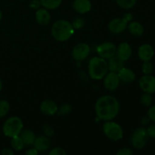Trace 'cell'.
<instances>
[{"label": "cell", "instance_id": "obj_1", "mask_svg": "<svg viewBox=\"0 0 155 155\" xmlns=\"http://www.w3.org/2000/svg\"><path fill=\"white\" fill-rule=\"evenodd\" d=\"M95 110L98 119L104 121L112 120L119 113L120 104L115 97L104 95L97 100Z\"/></svg>", "mask_w": 155, "mask_h": 155}, {"label": "cell", "instance_id": "obj_2", "mask_svg": "<svg viewBox=\"0 0 155 155\" xmlns=\"http://www.w3.org/2000/svg\"><path fill=\"white\" fill-rule=\"evenodd\" d=\"M74 28L72 24L66 20H58L53 24L51 29V36L56 41L65 42L73 36Z\"/></svg>", "mask_w": 155, "mask_h": 155}, {"label": "cell", "instance_id": "obj_3", "mask_svg": "<svg viewBox=\"0 0 155 155\" xmlns=\"http://www.w3.org/2000/svg\"><path fill=\"white\" fill-rule=\"evenodd\" d=\"M89 74L92 80H99L104 78L108 71L107 62L101 57H94L89 61Z\"/></svg>", "mask_w": 155, "mask_h": 155}, {"label": "cell", "instance_id": "obj_4", "mask_svg": "<svg viewBox=\"0 0 155 155\" xmlns=\"http://www.w3.org/2000/svg\"><path fill=\"white\" fill-rule=\"evenodd\" d=\"M23 130V122L18 117H11L5 120L2 127L3 133L9 138L19 136Z\"/></svg>", "mask_w": 155, "mask_h": 155}, {"label": "cell", "instance_id": "obj_5", "mask_svg": "<svg viewBox=\"0 0 155 155\" xmlns=\"http://www.w3.org/2000/svg\"><path fill=\"white\" fill-rule=\"evenodd\" d=\"M103 132L104 135L112 141H119L123 139L124 131L120 126L115 122L108 120L103 125Z\"/></svg>", "mask_w": 155, "mask_h": 155}, {"label": "cell", "instance_id": "obj_6", "mask_svg": "<svg viewBox=\"0 0 155 155\" xmlns=\"http://www.w3.org/2000/svg\"><path fill=\"white\" fill-rule=\"evenodd\" d=\"M148 137L149 136L147 133L146 129L144 127H139L132 135V145L136 149H142L146 145Z\"/></svg>", "mask_w": 155, "mask_h": 155}, {"label": "cell", "instance_id": "obj_7", "mask_svg": "<svg viewBox=\"0 0 155 155\" xmlns=\"http://www.w3.org/2000/svg\"><path fill=\"white\" fill-rule=\"evenodd\" d=\"M97 52L99 57L106 60V59L110 58L116 54L117 47L113 42H104L98 45L97 48Z\"/></svg>", "mask_w": 155, "mask_h": 155}, {"label": "cell", "instance_id": "obj_8", "mask_svg": "<svg viewBox=\"0 0 155 155\" xmlns=\"http://www.w3.org/2000/svg\"><path fill=\"white\" fill-rule=\"evenodd\" d=\"M90 53V47L88 44L81 42L76 45L72 51V57L77 61H81L87 58Z\"/></svg>", "mask_w": 155, "mask_h": 155}, {"label": "cell", "instance_id": "obj_9", "mask_svg": "<svg viewBox=\"0 0 155 155\" xmlns=\"http://www.w3.org/2000/svg\"><path fill=\"white\" fill-rule=\"evenodd\" d=\"M128 26V21L124 18H117L112 19L108 24V28L111 33L119 34L125 31Z\"/></svg>", "mask_w": 155, "mask_h": 155}, {"label": "cell", "instance_id": "obj_10", "mask_svg": "<svg viewBox=\"0 0 155 155\" xmlns=\"http://www.w3.org/2000/svg\"><path fill=\"white\" fill-rule=\"evenodd\" d=\"M139 86L145 92L152 94L155 92V77L148 74L142 77L139 80Z\"/></svg>", "mask_w": 155, "mask_h": 155}, {"label": "cell", "instance_id": "obj_11", "mask_svg": "<svg viewBox=\"0 0 155 155\" xmlns=\"http://www.w3.org/2000/svg\"><path fill=\"white\" fill-rule=\"evenodd\" d=\"M104 78V86L106 89L109 91H114L117 89L120 82L117 73L110 71V73L106 74Z\"/></svg>", "mask_w": 155, "mask_h": 155}, {"label": "cell", "instance_id": "obj_12", "mask_svg": "<svg viewBox=\"0 0 155 155\" xmlns=\"http://www.w3.org/2000/svg\"><path fill=\"white\" fill-rule=\"evenodd\" d=\"M58 107L54 101L51 100H45L40 104V110L43 114L51 116L57 113Z\"/></svg>", "mask_w": 155, "mask_h": 155}, {"label": "cell", "instance_id": "obj_13", "mask_svg": "<svg viewBox=\"0 0 155 155\" xmlns=\"http://www.w3.org/2000/svg\"><path fill=\"white\" fill-rule=\"evenodd\" d=\"M154 54L153 47L149 44H144L142 45L139 48L138 51V55L139 58L143 61H151Z\"/></svg>", "mask_w": 155, "mask_h": 155}, {"label": "cell", "instance_id": "obj_14", "mask_svg": "<svg viewBox=\"0 0 155 155\" xmlns=\"http://www.w3.org/2000/svg\"><path fill=\"white\" fill-rule=\"evenodd\" d=\"M117 55L124 61H128L132 55V48L127 42H122L117 48Z\"/></svg>", "mask_w": 155, "mask_h": 155}, {"label": "cell", "instance_id": "obj_15", "mask_svg": "<svg viewBox=\"0 0 155 155\" xmlns=\"http://www.w3.org/2000/svg\"><path fill=\"white\" fill-rule=\"evenodd\" d=\"M73 8L79 14H86L90 12L92 4L89 0H74L73 2Z\"/></svg>", "mask_w": 155, "mask_h": 155}, {"label": "cell", "instance_id": "obj_16", "mask_svg": "<svg viewBox=\"0 0 155 155\" xmlns=\"http://www.w3.org/2000/svg\"><path fill=\"white\" fill-rule=\"evenodd\" d=\"M33 145L35 149L37 150L39 152H43V151L49 149L50 141L47 136H39L38 137H36Z\"/></svg>", "mask_w": 155, "mask_h": 155}, {"label": "cell", "instance_id": "obj_17", "mask_svg": "<svg viewBox=\"0 0 155 155\" xmlns=\"http://www.w3.org/2000/svg\"><path fill=\"white\" fill-rule=\"evenodd\" d=\"M120 80L123 83H130L136 80V74L130 68H123L117 72Z\"/></svg>", "mask_w": 155, "mask_h": 155}, {"label": "cell", "instance_id": "obj_18", "mask_svg": "<svg viewBox=\"0 0 155 155\" xmlns=\"http://www.w3.org/2000/svg\"><path fill=\"white\" fill-rule=\"evenodd\" d=\"M36 22L42 26L48 25L51 21V15L46 8H39L36 12Z\"/></svg>", "mask_w": 155, "mask_h": 155}, {"label": "cell", "instance_id": "obj_19", "mask_svg": "<svg viewBox=\"0 0 155 155\" xmlns=\"http://www.w3.org/2000/svg\"><path fill=\"white\" fill-rule=\"evenodd\" d=\"M124 61L121 60L117 55L115 54L114 56L111 57L108 59L107 62V66H108V71H112V72L117 73L121 68H124Z\"/></svg>", "mask_w": 155, "mask_h": 155}, {"label": "cell", "instance_id": "obj_20", "mask_svg": "<svg viewBox=\"0 0 155 155\" xmlns=\"http://www.w3.org/2000/svg\"><path fill=\"white\" fill-rule=\"evenodd\" d=\"M19 136L21 138L25 145H33L36 139V135L30 130H22Z\"/></svg>", "mask_w": 155, "mask_h": 155}, {"label": "cell", "instance_id": "obj_21", "mask_svg": "<svg viewBox=\"0 0 155 155\" xmlns=\"http://www.w3.org/2000/svg\"><path fill=\"white\" fill-rule=\"evenodd\" d=\"M129 31L131 34L136 36H140L144 33V27L142 24L138 21H132L127 26Z\"/></svg>", "mask_w": 155, "mask_h": 155}, {"label": "cell", "instance_id": "obj_22", "mask_svg": "<svg viewBox=\"0 0 155 155\" xmlns=\"http://www.w3.org/2000/svg\"><path fill=\"white\" fill-rule=\"evenodd\" d=\"M62 1L63 0H40V3L45 8L54 10L61 5Z\"/></svg>", "mask_w": 155, "mask_h": 155}, {"label": "cell", "instance_id": "obj_23", "mask_svg": "<svg viewBox=\"0 0 155 155\" xmlns=\"http://www.w3.org/2000/svg\"><path fill=\"white\" fill-rule=\"evenodd\" d=\"M11 145H12V148L14 150L19 151L24 148L25 145H24L21 138L19 136H17L12 138V139H11Z\"/></svg>", "mask_w": 155, "mask_h": 155}, {"label": "cell", "instance_id": "obj_24", "mask_svg": "<svg viewBox=\"0 0 155 155\" xmlns=\"http://www.w3.org/2000/svg\"><path fill=\"white\" fill-rule=\"evenodd\" d=\"M118 5L124 9H130L136 4L137 0H116Z\"/></svg>", "mask_w": 155, "mask_h": 155}, {"label": "cell", "instance_id": "obj_25", "mask_svg": "<svg viewBox=\"0 0 155 155\" xmlns=\"http://www.w3.org/2000/svg\"><path fill=\"white\" fill-rule=\"evenodd\" d=\"M10 110V104L6 100H1L0 101V118L4 117L7 115Z\"/></svg>", "mask_w": 155, "mask_h": 155}, {"label": "cell", "instance_id": "obj_26", "mask_svg": "<svg viewBox=\"0 0 155 155\" xmlns=\"http://www.w3.org/2000/svg\"><path fill=\"white\" fill-rule=\"evenodd\" d=\"M140 102L142 105L145 106V107H150L152 103V97H151V94L145 92L141 97Z\"/></svg>", "mask_w": 155, "mask_h": 155}, {"label": "cell", "instance_id": "obj_27", "mask_svg": "<svg viewBox=\"0 0 155 155\" xmlns=\"http://www.w3.org/2000/svg\"><path fill=\"white\" fill-rule=\"evenodd\" d=\"M72 110V107H71V104H62L59 109L58 110L57 113L59 116H64V115H67L68 114H70Z\"/></svg>", "mask_w": 155, "mask_h": 155}, {"label": "cell", "instance_id": "obj_28", "mask_svg": "<svg viewBox=\"0 0 155 155\" xmlns=\"http://www.w3.org/2000/svg\"><path fill=\"white\" fill-rule=\"evenodd\" d=\"M142 72L146 75L151 74L153 72V64L150 62V61H144V64H142Z\"/></svg>", "mask_w": 155, "mask_h": 155}, {"label": "cell", "instance_id": "obj_29", "mask_svg": "<svg viewBox=\"0 0 155 155\" xmlns=\"http://www.w3.org/2000/svg\"><path fill=\"white\" fill-rule=\"evenodd\" d=\"M42 130H43V133L45 136H47L48 138L52 137L54 136V130L48 124H45L42 127Z\"/></svg>", "mask_w": 155, "mask_h": 155}, {"label": "cell", "instance_id": "obj_30", "mask_svg": "<svg viewBox=\"0 0 155 155\" xmlns=\"http://www.w3.org/2000/svg\"><path fill=\"white\" fill-rule=\"evenodd\" d=\"M49 155H65L66 154V151L61 148H59V147H56V148H53L50 151V152L48 153Z\"/></svg>", "mask_w": 155, "mask_h": 155}, {"label": "cell", "instance_id": "obj_31", "mask_svg": "<svg viewBox=\"0 0 155 155\" xmlns=\"http://www.w3.org/2000/svg\"><path fill=\"white\" fill-rule=\"evenodd\" d=\"M73 27L74 29H80L83 25H84V21L81 18H77L75 21H74V23L72 24Z\"/></svg>", "mask_w": 155, "mask_h": 155}, {"label": "cell", "instance_id": "obj_32", "mask_svg": "<svg viewBox=\"0 0 155 155\" xmlns=\"http://www.w3.org/2000/svg\"><path fill=\"white\" fill-rule=\"evenodd\" d=\"M146 130L149 137L155 139V124L150 125Z\"/></svg>", "mask_w": 155, "mask_h": 155}, {"label": "cell", "instance_id": "obj_33", "mask_svg": "<svg viewBox=\"0 0 155 155\" xmlns=\"http://www.w3.org/2000/svg\"><path fill=\"white\" fill-rule=\"evenodd\" d=\"M133 154V151H132L130 148H121V149L119 150V151H117V155H132Z\"/></svg>", "mask_w": 155, "mask_h": 155}, {"label": "cell", "instance_id": "obj_34", "mask_svg": "<svg viewBox=\"0 0 155 155\" xmlns=\"http://www.w3.org/2000/svg\"><path fill=\"white\" fill-rule=\"evenodd\" d=\"M148 117L150 118V120L155 122V105L149 108L148 111Z\"/></svg>", "mask_w": 155, "mask_h": 155}, {"label": "cell", "instance_id": "obj_35", "mask_svg": "<svg viewBox=\"0 0 155 155\" xmlns=\"http://www.w3.org/2000/svg\"><path fill=\"white\" fill-rule=\"evenodd\" d=\"M2 154L3 155H13L14 154V152L12 151V149H10V148H3L2 151Z\"/></svg>", "mask_w": 155, "mask_h": 155}, {"label": "cell", "instance_id": "obj_36", "mask_svg": "<svg viewBox=\"0 0 155 155\" xmlns=\"http://www.w3.org/2000/svg\"><path fill=\"white\" fill-rule=\"evenodd\" d=\"M26 154H28V155H37L39 151H37L36 149L35 148H31V149H29L27 151H26Z\"/></svg>", "mask_w": 155, "mask_h": 155}, {"label": "cell", "instance_id": "obj_37", "mask_svg": "<svg viewBox=\"0 0 155 155\" xmlns=\"http://www.w3.org/2000/svg\"><path fill=\"white\" fill-rule=\"evenodd\" d=\"M151 120H150V118L148 117V116H145V117H143L142 119V120H141V123H142V125H146V124H148V123H149V121Z\"/></svg>", "mask_w": 155, "mask_h": 155}, {"label": "cell", "instance_id": "obj_38", "mask_svg": "<svg viewBox=\"0 0 155 155\" xmlns=\"http://www.w3.org/2000/svg\"><path fill=\"white\" fill-rule=\"evenodd\" d=\"M124 18H126V19L127 20V21H130L132 20V18H133V17H132V15L131 14H126L125 15H124Z\"/></svg>", "mask_w": 155, "mask_h": 155}, {"label": "cell", "instance_id": "obj_39", "mask_svg": "<svg viewBox=\"0 0 155 155\" xmlns=\"http://www.w3.org/2000/svg\"><path fill=\"white\" fill-rule=\"evenodd\" d=\"M2 86H3V85H2V82L1 79H0V92H1L2 89Z\"/></svg>", "mask_w": 155, "mask_h": 155}, {"label": "cell", "instance_id": "obj_40", "mask_svg": "<svg viewBox=\"0 0 155 155\" xmlns=\"http://www.w3.org/2000/svg\"><path fill=\"white\" fill-rule=\"evenodd\" d=\"M2 18V11L0 10V21H1Z\"/></svg>", "mask_w": 155, "mask_h": 155}]
</instances>
